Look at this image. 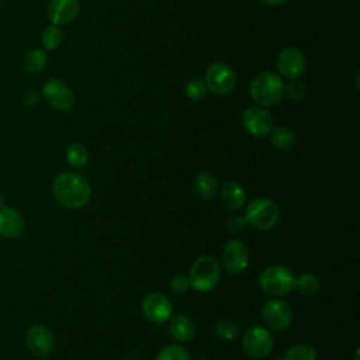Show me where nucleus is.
<instances>
[{"mask_svg": "<svg viewBox=\"0 0 360 360\" xmlns=\"http://www.w3.org/2000/svg\"><path fill=\"white\" fill-rule=\"evenodd\" d=\"M52 194L65 208L77 210L84 207L91 197L90 181L77 172H62L52 181Z\"/></svg>", "mask_w": 360, "mask_h": 360, "instance_id": "nucleus-1", "label": "nucleus"}, {"mask_svg": "<svg viewBox=\"0 0 360 360\" xmlns=\"http://www.w3.org/2000/svg\"><path fill=\"white\" fill-rule=\"evenodd\" d=\"M294 274L292 271L281 264H273L266 267L259 276L260 290L273 298L288 295L294 290Z\"/></svg>", "mask_w": 360, "mask_h": 360, "instance_id": "nucleus-2", "label": "nucleus"}, {"mask_svg": "<svg viewBox=\"0 0 360 360\" xmlns=\"http://www.w3.org/2000/svg\"><path fill=\"white\" fill-rule=\"evenodd\" d=\"M284 96V83L277 73L262 72L252 79L250 97L259 105H274Z\"/></svg>", "mask_w": 360, "mask_h": 360, "instance_id": "nucleus-3", "label": "nucleus"}, {"mask_svg": "<svg viewBox=\"0 0 360 360\" xmlns=\"http://www.w3.org/2000/svg\"><path fill=\"white\" fill-rule=\"evenodd\" d=\"M246 224L252 225L259 231H269L274 228L280 221V208L278 205L264 197L252 200L245 208Z\"/></svg>", "mask_w": 360, "mask_h": 360, "instance_id": "nucleus-4", "label": "nucleus"}, {"mask_svg": "<svg viewBox=\"0 0 360 360\" xmlns=\"http://www.w3.org/2000/svg\"><path fill=\"white\" fill-rule=\"evenodd\" d=\"M219 277L221 267L218 262L208 255L197 257L191 264L188 273L190 285L200 292H207L212 290L218 284Z\"/></svg>", "mask_w": 360, "mask_h": 360, "instance_id": "nucleus-5", "label": "nucleus"}, {"mask_svg": "<svg viewBox=\"0 0 360 360\" xmlns=\"http://www.w3.org/2000/svg\"><path fill=\"white\" fill-rule=\"evenodd\" d=\"M242 347L249 357L260 360L271 353L274 347V339L267 328L252 326L243 333Z\"/></svg>", "mask_w": 360, "mask_h": 360, "instance_id": "nucleus-6", "label": "nucleus"}, {"mask_svg": "<svg viewBox=\"0 0 360 360\" xmlns=\"http://www.w3.org/2000/svg\"><path fill=\"white\" fill-rule=\"evenodd\" d=\"M204 83L207 90L212 91L214 94L226 96L232 93L236 86V73L228 63L215 62L208 66Z\"/></svg>", "mask_w": 360, "mask_h": 360, "instance_id": "nucleus-7", "label": "nucleus"}, {"mask_svg": "<svg viewBox=\"0 0 360 360\" xmlns=\"http://www.w3.org/2000/svg\"><path fill=\"white\" fill-rule=\"evenodd\" d=\"M292 316L294 315L291 307L280 298H271L266 301L262 308V319L269 330H285L291 325Z\"/></svg>", "mask_w": 360, "mask_h": 360, "instance_id": "nucleus-8", "label": "nucleus"}, {"mask_svg": "<svg viewBox=\"0 0 360 360\" xmlns=\"http://www.w3.org/2000/svg\"><path fill=\"white\" fill-rule=\"evenodd\" d=\"M41 94L46 103L58 111H69L75 104V96L70 87L65 82L55 77L48 79L44 83Z\"/></svg>", "mask_w": 360, "mask_h": 360, "instance_id": "nucleus-9", "label": "nucleus"}, {"mask_svg": "<svg viewBox=\"0 0 360 360\" xmlns=\"http://www.w3.org/2000/svg\"><path fill=\"white\" fill-rule=\"evenodd\" d=\"M307 66V60L304 53L294 46H288L283 49L276 60V68L278 72V76L287 80H295L298 79Z\"/></svg>", "mask_w": 360, "mask_h": 360, "instance_id": "nucleus-10", "label": "nucleus"}, {"mask_svg": "<svg viewBox=\"0 0 360 360\" xmlns=\"http://www.w3.org/2000/svg\"><path fill=\"white\" fill-rule=\"evenodd\" d=\"M25 346L34 356L46 357L55 347V336L48 326L35 323L25 332Z\"/></svg>", "mask_w": 360, "mask_h": 360, "instance_id": "nucleus-11", "label": "nucleus"}, {"mask_svg": "<svg viewBox=\"0 0 360 360\" xmlns=\"http://www.w3.org/2000/svg\"><path fill=\"white\" fill-rule=\"evenodd\" d=\"M142 314L153 323H165L170 319L173 312L172 301L162 292H149L143 297L141 304Z\"/></svg>", "mask_w": 360, "mask_h": 360, "instance_id": "nucleus-12", "label": "nucleus"}, {"mask_svg": "<svg viewBox=\"0 0 360 360\" xmlns=\"http://www.w3.org/2000/svg\"><path fill=\"white\" fill-rule=\"evenodd\" d=\"M243 128L253 136H266L273 128V117L262 105H250L242 114Z\"/></svg>", "mask_w": 360, "mask_h": 360, "instance_id": "nucleus-13", "label": "nucleus"}, {"mask_svg": "<svg viewBox=\"0 0 360 360\" xmlns=\"http://www.w3.org/2000/svg\"><path fill=\"white\" fill-rule=\"evenodd\" d=\"M249 263V249L240 239L229 240L222 250V266L231 274L242 273Z\"/></svg>", "mask_w": 360, "mask_h": 360, "instance_id": "nucleus-14", "label": "nucleus"}, {"mask_svg": "<svg viewBox=\"0 0 360 360\" xmlns=\"http://www.w3.org/2000/svg\"><path fill=\"white\" fill-rule=\"evenodd\" d=\"M79 11V0H51L46 7V17L53 25H65L72 22Z\"/></svg>", "mask_w": 360, "mask_h": 360, "instance_id": "nucleus-15", "label": "nucleus"}, {"mask_svg": "<svg viewBox=\"0 0 360 360\" xmlns=\"http://www.w3.org/2000/svg\"><path fill=\"white\" fill-rule=\"evenodd\" d=\"M25 231V221L11 207H0V235L7 239L20 238Z\"/></svg>", "mask_w": 360, "mask_h": 360, "instance_id": "nucleus-16", "label": "nucleus"}, {"mask_svg": "<svg viewBox=\"0 0 360 360\" xmlns=\"http://www.w3.org/2000/svg\"><path fill=\"white\" fill-rule=\"evenodd\" d=\"M219 195L222 204L232 211H238L246 204V190L235 180H228L219 186Z\"/></svg>", "mask_w": 360, "mask_h": 360, "instance_id": "nucleus-17", "label": "nucleus"}, {"mask_svg": "<svg viewBox=\"0 0 360 360\" xmlns=\"http://www.w3.org/2000/svg\"><path fill=\"white\" fill-rule=\"evenodd\" d=\"M169 332L177 342L184 343V342H190L195 336L197 328L194 321L190 316L184 314H179L170 319Z\"/></svg>", "mask_w": 360, "mask_h": 360, "instance_id": "nucleus-18", "label": "nucleus"}, {"mask_svg": "<svg viewBox=\"0 0 360 360\" xmlns=\"http://www.w3.org/2000/svg\"><path fill=\"white\" fill-rule=\"evenodd\" d=\"M194 188L200 198L211 200L219 191V183H218V179L212 173L201 172L197 174V177L194 180Z\"/></svg>", "mask_w": 360, "mask_h": 360, "instance_id": "nucleus-19", "label": "nucleus"}, {"mask_svg": "<svg viewBox=\"0 0 360 360\" xmlns=\"http://www.w3.org/2000/svg\"><path fill=\"white\" fill-rule=\"evenodd\" d=\"M269 138H270V143L278 150H288L297 142L295 134L285 127L271 128V131L269 132Z\"/></svg>", "mask_w": 360, "mask_h": 360, "instance_id": "nucleus-20", "label": "nucleus"}, {"mask_svg": "<svg viewBox=\"0 0 360 360\" xmlns=\"http://www.w3.org/2000/svg\"><path fill=\"white\" fill-rule=\"evenodd\" d=\"M24 68L32 75L42 73L48 65L46 53L39 48H32L24 55Z\"/></svg>", "mask_w": 360, "mask_h": 360, "instance_id": "nucleus-21", "label": "nucleus"}, {"mask_svg": "<svg viewBox=\"0 0 360 360\" xmlns=\"http://www.w3.org/2000/svg\"><path fill=\"white\" fill-rule=\"evenodd\" d=\"M321 281L312 273H304L294 278V290L302 295H314L319 291Z\"/></svg>", "mask_w": 360, "mask_h": 360, "instance_id": "nucleus-22", "label": "nucleus"}, {"mask_svg": "<svg viewBox=\"0 0 360 360\" xmlns=\"http://www.w3.org/2000/svg\"><path fill=\"white\" fill-rule=\"evenodd\" d=\"M318 354L312 345L297 343L288 347L283 356V360H316Z\"/></svg>", "mask_w": 360, "mask_h": 360, "instance_id": "nucleus-23", "label": "nucleus"}, {"mask_svg": "<svg viewBox=\"0 0 360 360\" xmlns=\"http://www.w3.org/2000/svg\"><path fill=\"white\" fill-rule=\"evenodd\" d=\"M66 160L70 166L76 169H83L89 162V152L84 145L73 142L66 149Z\"/></svg>", "mask_w": 360, "mask_h": 360, "instance_id": "nucleus-24", "label": "nucleus"}, {"mask_svg": "<svg viewBox=\"0 0 360 360\" xmlns=\"http://www.w3.org/2000/svg\"><path fill=\"white\" fill-rule=\"evenodd\" d=\"M41 42L44 45L45 49L49 51H56L58 48H60L62 42H63V32L59 28V25H48L44 28V31L41 32Z\"/></svg>", "mask_w": 360, "mask_h": 360, "instance_id": "nucleus-25", "label": "nucleus"}, {"mask_svg": "<svg viewBox=\"0 0 360 360\" xmlns=\"http://www.w3.org/2000/svg\"><path fill=\"white\" fill-rule=\"evenodd\" d=\"M214 333L222 340H233L235 338L239 336L240 328L235 321L229 318H222L215 322Z\"/></svg>", "mask_w": 360, "mask_h": 360, "instance_id": "nucleus-26", "label": "nucleus"}, {"mask_svg": "<svg viewBox=\"0 0 360 360\" xmlns=\"http://www.w3.org/2000/svg\"><path fill=\"white\" fill-rule=\"evenodd\" d=\"M155 360H190V356L183 346L167 345L158 352Z\"/></svg>", "mask_w": 360, "mask_h": 360, "instance_id": "nucleus-27", "label": "nucleus"}, {"mask_svg": "<svg viewBox=\"0 0 360 360\" xmlns=\"http://www.w3.org/2000/svg\"><path fill=\"white\" fill-rule=\"evenodd\" d=\"M184 91H186V96L193 100V101H200L205 97L207 94V86L204 83V80L198 79V77H194V79H190L187 83H186V87H184Z\"/></svg>", "mask_w": 360, "mask_h": 360, "instance_id": "nucleus-28", "label": "nucleus"}, {"mask_svg": "<svg viewBox=\"0 0 360 360\" xmlns=\"http://www.w3.org/2000/svg\"><path fill=\"white\" fill-rule=\"evenodd\" d=\"M284 96L290 100V101H300L302 100V97L305 96V86L297 80H290V83L287 86H284Z\"/></svg>", "mask_w": 360, "mask_h": 360, "instance_id": "nucleus-29", "label": "nucleus"}, {"mask_svg": "<svg viewBox=\"0 0 360 360\" xmlns=\"http://www.w3.org/2000/svg\"><path fill=\"white\" fill-rule=\"evenodd\" d=\"M246 225V219L242 215H231L226 221H225V229L228 233H239L243 231Z\"/></svg>", "mask_w": 360, "mask_h": 360, "instance_id": "nucleus-30", "label": "nucleus"}, {"mask_svg": "<svg viewBox=\"0 0 360 360\" xmlns=\"http://www.w3.org/2000/svg\"><path fill=\"white\" fill-rule=\"evenodd\" d=\"M190 280L188 276L184 274H176L172 280H170V288L177 292V294H183L190 288Z\"/></svg>", "mask_w": 360, "mask_h": 360, "instance_id": "nucleus-31", "label": "nucleus"}, {"mask_svg": "<svg viewBox=\"0 0 360 360\" xmlns=\"http://www.w3.org/2000/svg\"><path fill=\"white\" fill-rule=\"evenodd\" d=\"M39 98H41V94H39L37 90H34V89L25 90V91L22 93V96H21L22 104H24V105H28V107H32V105L38 104Z\"/></svg>", "mask_w": 360, "mask_h": 360, "instance_id": "nucleus-32", "label": "nucleus"}, {"mask_svg": "<svg viewBox=\"0 0 360 360\" xmlns=\"http://www.w3.org/2000/svg\"><path fill=\"white\" fill-rule=\"evenodd\" d=\"M263 4H267V6H280L283 3H285L287 0H260Z\"/></svg>", "mask_w": 360, "mask_h": 360, "instance_id": "nucleus-33", "label": "nucleus"}, {"mask_svg": "<svg viewBox=\"0 0 360 360\" xmlns=\"http://www.w3.org/2000/svg\"><path fill=\"white\" fill-rule=\"evenodd\" d=\"M359 359H360V349H359V347H356L354 354H353V360H359Z\"/></svg>", "mask_w": 360, "mask_h": 360, "instance_id": "nucleus-34", "label": "nucleus"}, {"mask_svg": "<svg viewBox=\"0 0 360 360\" xmlns=\"http://www.w3.org/2000/svg\"><path fill=\"white\" fill-rule=\"evenodd\" d=\"M194 360H205V359H201V357H198V359H194Z\"/></svg>", "mask_w": 360, "mask_h": 360, "instance_id": "nucleus-35", "label": "nucleus"}, {"mask_svg": "<svg viewBox=\"0 0 360 360\" xmlns=\"http://www.w3.org/2000/svg\"><path fill=\"white\" fill-rule=\"evenodd\" d=\"M39 360H49V359H45V357H42V359H39Z\"/></svg>", "mask_w": 360, "mask_h": 360, "instance_id": "nucleus-36", "label": "nucleus"}, {"mask_svg": "<svg viewBox=\"0 0 360 360\" xmlns=\"http://www.w3.org/2000/svg\"><path fill=\"white\" fill-rule=\"evenodd\" d=\"M0 7H1V0H0Z\"/></svg>", "mask_w": 360, "mask_h": 360, "instance_id": "nucleus-37", "label": "nucleus"}]
</instances>
